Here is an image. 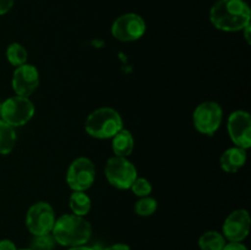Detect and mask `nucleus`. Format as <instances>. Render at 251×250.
Masks as SVG:
<instances>
[{
    "instance_id": "1",
    "label": "nucleus",
    "mask_w": 251,
    "mask_h": 250,
    "mask_svg": "<svg viewBox=\"0 0 251 250\" xmlns=\"http://www.w3.org/2000/svg\"><path fill=\"white\" fill-rule=\"evenodd\" d=\"M251 10L245 0H217L210 9V21L223 32H239L250 24Z\"/></svg>"
},
{
    "instance_id": "2",
    "label": "nucleus",
    "mask_w": 251,
    "mask_h": 250,
    "mask_svg": "<svg viewBox=\"0 0 251 250\" xmlns=\"http://www.w3.org/2000/svg\"><path fill=\"white\" fill-rule=\"evenodd\" d=\"M51 235L63 247L86 245L92 237V225L85 217L65 213L55 220Z\"/></svg>"
},
{
    "instance_id": "3",
    "label": "nucleus",
    "mask_w": 251,
    "mask_h": 250,
    "mask_svg": "<svg viewBox=\"0 0 251 250\" xmlns=\"http://www.w3.org/2000/svg\"><path fill=\"white\" fill-rule=\"evenodd\" d=\"M124 127L122 115L110 107H100L88 114L85 120V130L91 137L98 140L112 139Z\"/></svg>"
},
{
    "instance_id": "4",
    "label": "nucleus",
    "mask_w": 251,
    "mask_h": 250,
    "mask_svg": "<svg viewBox=\"0 0 251 250\" xmlns=\"http://www.w3.org/2000/svg\"><path fill=\"white\" fill-rule=\"evenodd\" d=\"M36 108L29 97L14 96L1 102L0 119L4 120L12 127L26 125L33 118Z\"/></svg>"
},
{
    "instance_id": "5",
    "label": "nucleus",
    "mask_w": 251,
    "mask_h": 250,
    "mask_svg": "<svg viewBox=\"0 0 251 250\" xmlns=\"http://www.w3.org/2000/svg\"><path fill=\"white\" fill-rule=\"evenodd\" d=\"M104 174L110 185L119 190H127L137 178V169L125 157L113 156L105 163Z\"/></svg>"
},
{
    "instance_id": "6",
    "label": "nucleus",
    "mask_w": 251,
    "mask_h": 250,
    "mask_svg": "<svg viewBox=\"0 0 251 250\" xmlns=\"http://www.w3.org/2000/svg\"><path fill=\"white\" fill-rule=\"evenodd\" d=\"M223 120V109L215 100L200 103L193 113L194 126L200 134L212 136L220 129Z\"/></svg>"
},
{
    "instance_id": "7",
    "label": "nucleus",
    "mask_w": 251,
    "mask_h": 250,
    "mask_svg": "<svg viewBox=\"0 0 251 250\" xmlns=\"http://www.w3.org/2000/svg\"><path fill=\"white\" fill-rule=\"evenodd\" d=\"M55 220L53 206L46 201H38L27 211L26 227L32 235L49 234L53 230Z\"/></svg>"
},
{
    "instance_id": "8",
    "label": "nucleus",
    "mask_w": 251,
    "mask_h": 250,
    "mask_svg": "<svg viewBox=\"0 0 251 250\" xmlns=\"http://www.w3.org/2000/svg\"><path fill=\"white\" fill-rule=\"evenodd\" d=\"M96 180V168L87 157H77L69 166L66 183L73 191H87Z\"/></svg>"
},
{
    "instance_id": "9",
    "label": "nucleus",
    "mask_w": 251,
    "mask_h": 250,
    "mask_svg": "<svg viewBox=\"0 0 251 250\" xmlns=\"http://www.w3.org/2000/svg\"><path fill=\"white\" fill-rule=\"evenodd\" d=\"M110 32L118 41L135 42L144 37L146 32V22L140 15L127 12L114 20Z\"/></svg>"
},
{
    "instance_id": "10",
    "label": "nucleus",
    "mask_w": 251,
    "mask_h": 250,
    "mask_svg": "<svg viewBox=\"0 0 251 250\" xmlns=\"http://www.w3.org/2000/svg\"><path fill=\"white\" fill-rule=\"evenodd\" d=\"M227 130L233 144L248 150L251 146V115L247 110H234L227 122Z\"/></svg>"
},
{
    "instance_id": "11",
    "label": "nucleus",
    "mask_w": 251,
    "mask_h": 250,
    "mask_svg": "<svg viewBox=\"0 0 251 250\" xmlns=\"http://www.w3.org/2000/svg\"><path fill=\"white\" fill-rule=\"evenodd\" d=\"M250 215L245 208H238L227 216L223 223V237L227 242L243 243L250 232Z\"/></svg>"
},
{
    "instance_id": "12",
    "label": "nucleus",
    "mask_w": 251,
    "mask_h": 250,
    "mask_svg": "<svg viewBox=\"0 0 251 250\" xmlns=\"http://www.w3.org/2000/svg\"><path fill=\"white\" fill-rule=\"evenodd\" d=\"M11 86L16 96L29 97L39 86V71L32 64L17 66L12 74Z\"/></svg>"
},
{
    "instance_id": "13",
    "label": "nucleus",
    "mask_w": 251,
    "mask_h": 250,
    "mask_svg": "<svg viewBox=\"0 0 251 250\" xmlns=\"http://www.w3.org/2000/svg\"><path fill=\"white\" fill-rule=\"evenodd\" d=\"M247 150L242 147H230L226 150L220 158V166L226 173H237L247 163Z\"/></svg>"
},
{
    "instance_id": "14",
    "label": "nucleus",
    "mask_w": 251,
    "mask_h": 250,
    "mask_svg": "<svg viewBox=\"0 0 251 250\" xmlns=\"http://www.w3.org/2000/svg\"><path fill=\"white\" fill-rule=\"evenodd\" d=\"M135 147V140L131 131L125 127L117 132L112 137V150L114 152V156L118 157H127L132 153Z\"/></svg>"
},
{
    "instance_id": "15",
    "label": "nucleus",
    "mask_w": 251,
    "mask_h": 250,
    "mask_svg": "<svg viewBox=\"0 0 251 250\" xmlns=\"http://www.w3.org/2000/svg\"><path fill=\"white\" fill-rule=\"evenodd\" d=\"M69 206H70L71 213L76 216L85 217L88 215L92 207V201L86 191H73L69 198Z\"/></svg>"
},
{
    "instance_id": "16",
    "label": "nucleus",
    "mask_w": 251,
    "mask_h": 250,
    "mask_svg": "<svg viewBox=\"0 0 251 250\" xmlns=\"http://www.w3.org/2000/svg\"><path fill=\"white\" fill-rule=\"evenodd\" d=\"M17 136L15 127L0 119V154H9L16 146Z\"/></svg>"
},
{
    "instance_id": "17",
    "label": "nucleus",
    "mask_w": 251,
    "mask_h": 250,
    "mask_svg": "<svg viewBox=\"0 0 251 250\" xmlns=\"http://www.w3.org/2000/svg\"><path fill=\"white\" fill-rule=\"evenodd\" d=\"M198 244L200 250H222L227 244V240L222 233L217 230H207L200 235Z\"/></svg>"
},
{
    "instance_id": "18",
    "label": "nucleus",
    "mask_w": 251,
    "mask_h": 250,
    "mask_svg": "<svg viewBox=\"0 0 251 250\" xmlns=\"http://www.w3.org/2000/svg\"><path fill=\"white\" fill-rule=\"evenodd\" d=\"M28 58V51L22 44L14 42L6 48V59L12 66L17 68L27 63Z\"/></svg>"
},
{
    "instance_id": "19",
    "label": "nucleus",
    "mask_w": 251,
    "mask_h": 250,
    "mask_svg": "<svg viewBox=\"0 0 251 250\" xmlns=\"http://www.w3.org/2000/svg\"><path fill=\"white\" fill-rule=\"evenodd\" d=\"M157 208H158V202L152 196L140 198L135 203V212L141 217H150L153 213H156Z\"/></svg>"
},
{
    "instance_id": "20",
    "label": "nucleus",
    "mask_w": 251,
    "mask_h": 250,
    "mask_svg": "<svg viewBox=\"0 0 251 250\" xmlns=\"http://www.w3.org/2000/svg\"><path fill=\"white\" fill-rule=\"evenodd\" d=\"M55 244V239L51 235V233H49V234L43 235H33L29 248L32 250H54Z\"/></svg>"
},
{
    "instance_id": "21",
    "label": "nucleus",
    "mask_w": 251,
    "mask_h": 250,
    "mask_svg": "<svg viewBox=\"0 0 251 250\" xmlns=\"http://www.w3.org/2000/svg\"><path fill=\"white\" fill-rule=\"evenodd\" d=\"M130 190L139 198H145V196H150L152 193V185L146 178H141L137 176L134 180V183L130 186Z\"/></svg>"
},
{
    "instance_id": "22",
    "label": "nucleus",
    "mask_w": 251,
    "mask_h": 250,
    "mask_svg": "<svg viewBox=\"0 0 251 250\" xmlns=\"http://www.w3.org/2000/svg\"><path fill=\"white\" fill-rule=\"evenodd\" d=\"M15 0H0V16L7 14L12 9Z\"/></svg>"
},
{
    "instance_id": "23",
    "label": "nucleus",
    "mask_w": 251,
    "mask_h": 250,
    "mask_svg": "<svg viewBox=\"0 0 251 250\" xmlns=\"http://www.w3.org/2000/svg\"><path fill=\"white\" fill-rule=\"evenodd\" d=\"M0 250H17L16 244L10 239L0 240Z\"/></svg>"
},
{
    "instance_id": "24",
    "label": "nucleus",
    "mask_w": 251,
    "mask_h": 250,
    "mask_svg": "<svg viewBox=\"0 0 251 250\" xmlns=\"http://www.w3.org/2000/svg\"><path fill=\"white\" fill-rule=\"evenodd\" d=\"M222 250H249L247 248V245H244L243 243H230L228 242L226 244V247Z\"/></svg>"
},
{
    "instance_id": "25",
    "label": "nucleus",
    "mask_w": 251,
    "mask_h": 250,
    "mask_svg": "<svg viewBox=\"0 0 251 250\" xmlns=\"http://www.w3.org/2000/svg\"><path fill=\"white\" fill-rule=\"evenodd\" d=\"M100 250H131V248L127 244H124V243H117V244L109 245V247L103 248Z\"/></svg>"
},
{
    "instance_id": "26",
    "label": "nucleus",
    "mask_w": 251,
    "mask_h": 250,
    "mask_svg": "<svg viewBox=\"0 0 251 250\" xmlns=\"http://www.w3.org/2000/svg\"><path fill=\"white\" fill-rule=\"evenodd\" d=\"M250 28H251V24L248 25V26H245L244 28H243L242 32H244V36H245V39H247L248 43H251V39H250Z\"/></svg>"
},
{
    "instance_id": "27",
    "label": "nucleus",
    "mask_w": 251,
    "mask_h": 250,
    "mask_svg": "<svg viewBox=\"0 0 251 250\" xmlns=\"http://www.w3.org/2000/svg\"><path fill=\"white\" fill-rule=\"evenodd\" d=\"M68 250H96L95 248L87 247V245H78V247H71Z\"/></svg>"
},
{
    "instance_id": "28",
    "label": "nucleus",
    "mask_w": 251,
    "mask_h": 250,
    "mask_svg": "<svg viewBox=\"0 0 251 250\" xmlns=\"http://www.w3.org/2000/svg\"><path fill=\"white\" fill-rule=\"evenodd\" d=\"M17 250H32L31 248H26V249H17Z\"/></svg>"
},
{
    "instance_id": "29",
    "label": "nucleus",
    "mask_w": 251,
    "mask_h": 250,
    "mask_svg": "<svg viewBox=\"0 0 251 250\" xmlns=\"http://www.w3.org/2000/svg\"><path fill=\"white\" fill-rule=\"evenodd\" d=\"M0 112H1V100H0Z\"/></svg>"
}]
</instances>
